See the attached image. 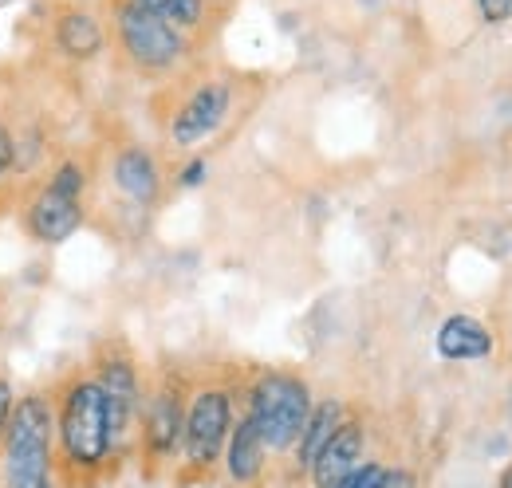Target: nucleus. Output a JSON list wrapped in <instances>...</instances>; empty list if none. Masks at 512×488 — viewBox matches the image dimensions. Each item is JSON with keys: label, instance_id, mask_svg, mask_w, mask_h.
<instances>
[{"label": "nucleus", "instance_id": "1", "mask_svg": "<svg viewBox=\"0 0 512 488\" xmlns=\"http://www.w3.org/2000/svg\"><path fill=\"white\" fill-rule=\"evenodd\" d=\"M56 402V465L64 488H95L119 473L107 398L87 370H71L52 386Z\"/></svg>", "mask_w": 512, "mask_h": 488}, {"label": "nucleus", "instance_id": "2", "mask_svg": "<svg viewBox=\"0 0 512 488\" xmlns=\"http://www.w3.org/2000/svg\"><path fill=\"white\" fill-rule=\"evenodd\" d=\"M4 488H64L56 465V402L48 390L16 394L12 418L0 437Z\"/></svg>", "mask_w": 512, "mask_h": 488}, {"label": "nucleus", "instance_id": "3", "mask_svg": "<svg viewBox=\"0 0 512 488\" xmlns=\"http://www.w3.org/2000/svg\"><path fill=\"white\" fill-rule=\"evenodd\" d=\"M241 398H245L241 410L249 414L264 449L272 457H288L312 406H316L308 378H300L296 370H260Z\"/></svg>", "mask_w": 512, "mask_h": 488}, {"label": "nucleus", "instance_id": "4", "mask_svg": "<svg viewBox=\"0 0 512 488\" xmlns=\"http://www.w3.org/2000/svg\"><path fill=\"white\" fill-rule=\"evenodd\" d=\"M237 390L229 382H197L190 386L186 406V437H182V477L205 481L221 469L225 441L237 422Z\"/></svg>", "mask_w": 512, "mask_h": 488}, {"label": "nucleus", "instance_id": "5", "mask_svg": "<svg viewBox=\"0 0 512 488\" xmlns=\"http://www.w3.org/2000/svg\"><path fill=\"white\" fill-rule=\"evenodd\" d=\"M111 32H115L123 60L138 75H170L190 60L193 52V40L186 32L150 16L134 0H111Z\"/></svg>", "mask_w": 512, "mask_h": 488}, {"label": "nucleus", "instance_id": "6", "mask_svg": "<svg viewBox=\"0 0 512 488\" xmlns=\"http://www.w3.org/2000/svg\"><path fill=\"white\" fill-rule=\"evenodd\" d=\"M87 374L99 382L103 398H107V418H111V437H115V457L119 465L130 461L138 453V414H142V402H146V382H142V370L134 363L123 343H103L91 363Z\"/></svg>", "mask_w": 512, "mask_h": 488}, {"label": "nucleus", "instance_id": "7", "mask_svg": "<svg viewBox=\"0 0 512 488\" xmlns=\"http://www.w3.org/2000/svg\"><path fill=\"white\" fill-rule=\"evenodd\" d=\"M186 406H190V382L182 374H162L154 386H146V402L138 414V457L150 473L174 469L182 461Z\"/></svg>", "mask_w": 512, "mask_h": 488}, {"label": "nucleus", "instance_id": "8", "mask_svg": "<svg viewBox=\"0 0 512 488\" xmlns=\"http://www.w3.org/2000/svg\"><path fill=\"white\" fill-rule=\"evenodd\" d=\"M233 103H237V91H233L229 79H201L190 95L174 107V115L166 122L170 146L190 154L197 146H205L209 138H217L221 126L233 115Z\"/></svg>", "mask_w": 512, "mask_h": 488}, {"label": "nucleus", "instance_id": "9", "mask_svg": "<svg viewBox=\"0 0 512 488\" xmlns=\"http://www.w3.org/2000/svg\"><path fill=\"white\" fill-rule=\"evenodd\" d=\"M87 225V201H75L56 193L52 185H36L24 201V229L36 244H67L79 229Z\"/></svg>", "mask_w": 512, "mask_h": 488}, {"label": "nucleus", "instance_id": "10", "mask_svg": "<svg viewBox=\"0 0 512 488\" xmlns=\"http://www.w3.org/2000/svg\"><path fill=\"white\" fill-rule=\"evenodd\" d=\"M367 445H371V429L363 418H347L335 429V437L320 449V457L308 469V485L312 488H335L347 473H355L367 461Z\"/></svg>", "mask_w": 512, "mask_h": 488}, {"label": "nucleus", "instance_id": "11", "mask_svg": "<svg viewBox=\"0 0 512 488\" xmlns=\"http://www.w3.org/2000/svg\"><path fill=\"white\" fill-rule=\"evenodd\" d=\"M111 182H115V189L127 197L130 205L154 209L162 201L166 178H162V162H158L154 150H146L142 142H127L111 158Z\"/></svg>", "mask_w": 512, "mask_h": 488}, {"label": "nucleus", "instance_id": "12", "mask_svg": "<svg viewBox=\"0 0 512 488\" xmlns=\"http://www.w3.org/2000/svg\"><path fill=\"white\" fill-rule=\"evenodd\" d=\"M52 48L67 63H95L107 52V28L87 4H64L52 16Z\"/></svg>", "mask_w": 512, "mask_h": 488}, {"label": "nucleus", "instance_id": "13", "mask_svg": "<svg viewBox=\"0 0 512 488\" xmlns=\"http://www.w3.org/2000/svg\"><path fill=\"white\" fill-rule=\"evenodd\" d=\"M268 461H272V453L264 449L249 414L241 410L229 441H225V453H221V473H225L229 488H260L268 477Z\"/></svg>", "mask_w": 512, "mask_h": 488}, {"label": "nucleus", "instance_id": "14", "mask_svg": "<svg viewBox=\"0 0 512 488\" xmlns=\"http://www.w3.org/2000/svg\"><path fill=\"white\" fill-rule=\"evenodd\" d=\"M497 347L493 331L485 319L469 315V311H453L438 323V335H434V351L442 363H481L489 359Z\"/></svg>", "mask_w": 512, "mask_h": 488}, {"label": "nucleus", "instance_id": "15", "mask_svg": "<svg viewBox=\"0 0 512 488\" xmlns=\"http://www.w3.org/2000/svg\"><path fill=\"white\" fill-rule=\"evenodd\" d=\"M347 418H351V406H347L343 398H316L308 422H304V429H300L292 453H288V457H292V469H296L300 477H308L312 461L320 457V449L335 437V429L343 426Z\"/></svg>", "mask_w": 512, "mask_h": 488}, {"label": "nucleus", "instance_id": "16", "mask_svg": "<svg viewBox=\"0 0 512 488\" xmlns=\"http://www.w3.org/2000/svg\"><path fill=\"white\" fill-rule=\"evenodd\" d=\"M134 4L146 8L150 16L166 20L170 28L186 32V36L205 32V24H209V4L205 0H134Z\"/></svg>", "mask_w": 512, "mask_h": 488}, {"label": "nucleus", "instance_id": "17", "mask_svg": "<svg viewBox=\"0 0 512 488\" xmlns=\"http://www.w3.org/2000/svg\"><path fill=\"white\" fill-rule=\"evenodd\" d=\"M44 185H52V189H56V193H64V197L87 201V189H91V170H87V162H79V158H60V162L48 170Z\"/></svg>", "mask_w": 512, "mask_h": 488}, {"label": "nucleus", "instance_id": "18", "mask_svg": "<svg viewBox=\"0 0 512 488\" xmlns=\"http://www.w3.org/2000/svg\"><path fill=\"white\" fill-rule=\"evenodd\" d=\"M205 182H209V158H205V154H190V158L174 170V185L186 189V193H190V189H201Z\"/></svg>", "mask_w": 512, "mask_h": 488}, {"label": "nucleus", "instance_id": "19", "mask_svg": "<svg viewBox=\"0 0 512 488\" xmlns=\"http://www.w3.org/2000/svg\"><path fill=\"white\" fill-rule=\"evenodd\" d=\"M383 477H386V465L383 461H375V457H367L355 473H347L343 481L335 488H383Z\"/></svg>", "mask_w": 512, "mask_h": 488}, {"label": "nucleus", "instance_id": "20", "mask_svg": "<svg viewBox=\"0 0 512 488\" xmlns=\"http://www.w3.org/2000/svg\"><path fill=\"white\" fill-rule=\"evenodd\" d=\"M485 24H509L512 20V0H473Z\"/></svg>", "mask_w": 512, "mask_h": 488}, {"label": "nucleus", "instance_id": "21", "mask_svg": "<svg viewBox=\"0 0 512 488\" xmlns=\"http://www.w3.org/2000/svg\"><path fill=\"white\" fill-rule=\"evenodd\" d=\"M383 488H422V481H418V473L410 465H386Z\"/></svg>", "mask_w": 512, "mask_h": 488}, {"label": "nucleus", "instance_id": "22", "mask_svg": "<svg viewBox=\"0 0 512 488\" xmlns=\"http://www.w3.org/2000/svg\"><path fill=\"white\" fill-rule=\"evenodd\" d=\"M12 406H16V386L0 374V437H4V426H8V418H12Z\"/></svg>", "mask_w": 512, "mask_h": 488}, {"label": "nucleus", "instance_id": "23", "mask_svg": "<svg viewBox=\"0 0 512 488\" xmlns=\"http://www.w3.org/2000/svg\"><path fill=\"white\" fill-rule=\"evenodd\" d=\"M497 488H512V465L501 469V477H497Z\"/></svg>", "mask_w": 512, "mask_h": 488}, {"label": "nucleus", "instance_id": "24", "mask_svg": "<svg viewBox=\"0 0 512 488\" xmlns=\"http://www.w3.org/2000/svg\"><path fill=\"white\" fill-rule=\"evenodd\" d=\"M205 4H225V0H205Z\"/></svg>", "mask_w": 512, "mask_h": 488}, {"label": "nucleus", "instance_id": "25", "mask_svg": "<svg viewBox=\"0 0 512 488\" xmlns=\"http://www.w3.org/2000/svg\"><path fill=\"white\" fill-rule=\"evenodd\" d=\"M4 185H8V182H4V178H0V193H4Z\"/></svg>", "mask_w": 512, "mask_h": 488}, {"label": "nucleus", "instance_id": "26", "mask_svg": "<svg viewBox=\"0 0 512 488\" xmlns=\"http://www.w3.org/2000/svg\"><path fill=\"white\" fill-rule=\"evenodd\" d=\"M0 488H4V481H0Z\"/></svg>", "mask_w": 512, "mask_h": 488}, {"label": "nucleus", "instance_id": "27", "mask_svg": "<svg viewBox=\"0 0 512 488\" xmlns=\"http://www.w3.org/2000/svg\"><path fill=\"white\" fill-rule=\"evenodd\" d=\"M509 402H512V398H509Z\"/></svg>", "mask_w": 512, "mask_h": 488}]
</instances>
